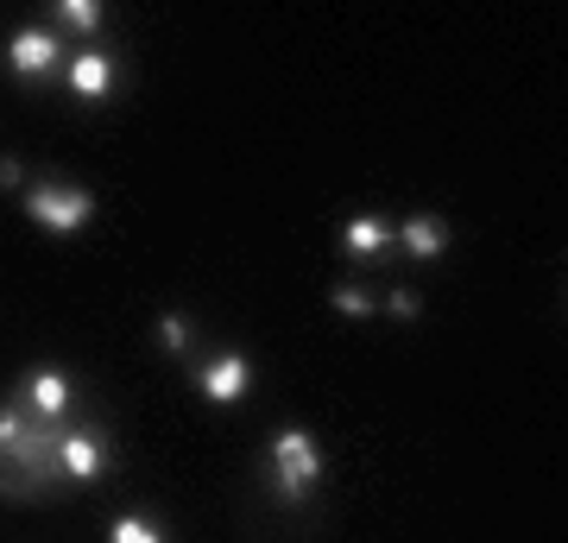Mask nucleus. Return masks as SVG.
<instances>
[{
  "mask_svg": "<svg viewBox=\"0 0 568 543\" xmlns=\"http://www.w3.org/2000/svg\"><path fill=\"white\" fill-rule=\"evenodd\" d=\"M323 481V443L297 430V423H284L278 436H272V486H278V500H310Z\"/></svg>",
  "mask_w": 568,
  "mask_h": 543,
  "instance_id": "obj_1",
  "label": "nucleus"
},
{
  "mask_svg": "<svg viewBox=\"0 0 568 543\" xmlns=\"http://www.w3.org/2000/svg\"><path fill=\"white\" fill-rule=\"evenodd\" d=\"M26 215L44 228V234H77L89 215H95V197L82 190V183H32L26 190Z\"/></svg>",
  "mask_w": 568,
  "mask_h": 543,
  "instance_id": "obj_2",
  "label": "nucleus"
},
{
  "mask_svg": "<svg viewBox=\"0 0 568 543\" xmlns=\"http://www.w3.org/2000/svg\"><path fill=\"white\" fill-rule=\"evenodd\" d=\"M7 63H13V77L44 82L63 63V32L58 26H20V32L7 39Z\"/></svg>",
  "mask_w": 568,
  "mask_h": 543,
  "instance_id": "obj_3",
  "label": "nucleus"
},
{
  "mask_svg": "<svg viewBox=\"0 0 568 543\" xmlns=\"http://www.w3.org/2000/svg\"><path fill=\"white\" fill-rule=\"evenodd\" d=\"M196 392H203L209 404H241L246 392H253V361L246 354H234V348H222V354H209V361H196Z\"/></svg>",
  "mask_w": 568,
  "mask_h": 543,
  "instance_id": "obj_4",
  "label": "nucleus"
},
{
  "mask_svg": "<svg viewBox=\"0 0 568 543\" xmlns=\"http://www.w3.org/2000/svg\"><path fill=\"white\" fill-rule=\"evenodd\" d=\"M58 467H63V481H102V467H108V436L95 430V423H77V430H63V436H58Z\"/></svg>",
  "mask_w": 568,
  "mask_h": 543,
  "instance_id": "obj_5",
  "label": "nucleus"
},
{
  "mask_svg": "<svg viewBox=\"0 0 568 543\" xmlns=\"http://www.w3.org/2000/svg\"><path fill=\"white\" fill-rule=\"evenodd\" d=\"M70 392H77V385H70L63 366H32V373H26V411L39 423H58L63 411H70Z\"/></svg>",
  "mask_w": 568,
  "mask_h": 543,
  "instance_id": "obj_6",
  "label": "nucleus"
},
{
  "mask_svg": "<svg viewBox=\"0 0 568 543\" xmlns=\"http://www.w3.org/2000/svg\"><path fill=\"white\" fill-rule=\"evenodd\" d=\"M114 82H121V63L108 58V51H77L70 58V95L77 101H108Z\"/></svg>",
  "mask_w": 568,
  "mask_h": 543,
  "instance_id": "obj_7",
  "label": "nucleus"
},
{
  "mask_svg": "<svg viewBox=\"0 0 568 543\" xmlns=\"http://www.w3.org/2000/svg\"><path fill=\"white\" fill-rule=\"evenodd\" d=\"M392 247H405L410 260H443L448 253V222L443 215H410L405 228H392Z\"/></svg>",
  "mask_w": 568,
  "mask_h": 543,
  "instance_id": "obj_8",
  "label": "nucleus"
},
{
  "mask_svg": "<svg viewBox=\"0 0 568 543\" xmlns=\"http://www.w3.org/2000/svg\"><path fill=\"white\" fill-rule=\"evenodd\" d=\"M342 247L354 253V260H379V253H392V222H379V215H354V222L342 228Z\"/></svg>",
  "mask_w": 568,
  "mask_h": 543,
  "instance_id": "obj_9",
  "label": "nucleus"
},
{
  "mask_svg": "<svg viewBox=\"0 0 568 543\" xmlns=\"http://www.w3.org/2000/svg\"><path fill=\"white\" fill-rule=\"evenodd\" d=\"M51 20L70 26V32H82V39H95V32H102V7H95V0H58Z\"/></svg>",
  "mask_w": 568,
  "mask_h": 543,
  "instance_id": "obj_10",
  "label": "nucleus"
},
{
  "mask_svg": "<svg viewBox=\"0 0 568 543\" xmlns=\"http://www.w3.org/2000/svg\"><path fill=\"white\" fill-rule=\"evenodd\" d=\"M328 303H335L342 316H354V322L379 310V298H373V291H361V284H335V291H328Z\"/></svg>",
  "mask_w": 568,
  "mask_h": 543,
  "instance_id": "obj_11",
  "label": "nucleus"
},
{
  "mask_svg": "<svg viewBox=\"0 0 568 543\" xmlns=\"http://www.w3.org/2000/svg\"><path fill=\"white\" fill-rule=\"evenodd\" d=\"M108 543H164V531L152 519H133V512H126V519L108 524Z\"/></svg>",
  "mask_w": 568,
  "mask_h": 543,
  "instance_id": "obj_12",
  "label": "nucleus"
},
{
  "mask_svg": "<svg viewBox=\"0 0 568 543\" xmlns=\"http://www.w3.org/2000/svg\"><path fill=\"white\" fill-rule=\"evenodd\" d=\"M26 430H32V411H26V404H0V455L20 443Z\"/></svg>",
  "mask_w": 568,
  "mask_h": 543,
  "instance_id": "obj_13",
  "label": "nucleus"
},
{
  "mask_svg": "<svg viewBox=\"0 0 568 543\" xmlns=\"http://www.w3.org/2000/svg\"><path fill=\"white\" fill-rule=\"evenodd\" d=\"M159 348L164 354H183V348H190V316H178V310L159 316Z\"/></svg>",
  "mask_w": 568,
  "mask_h": 543,
  "instance_id": "obj_14",
  "label": "nucleus"
},
{
  "mask_svg": "<svg viewBox=\"0 0 568 543\" xmlns=\"http://www.w3.org/2000/svg\"><path fill=\"white\" fill-rule=\"evenodd\" d=\"M379 310H392V316H398V322H410V316H417V310H424V298H417L410 284H398V291H386V298H379Z\"/></svg>",
  "mask_w": 568,
  "mask_h": 543,
  "instance_id": "obj_15",
  "label": "nucleus"
},
{
  "mask_svg": "<svg viewBox=\"0 0 568 543\" xmlns=\"http://www.w3.org/2000/svg\"><path fill=\"white\" fill-rule=\"evenodd\" d=\"M0 190H26V164L20 159H0Z\"/></svg>",
  "mask_w": 568,
  "mask_h": 543,
  "instance_id": "obj_16",
  "label": "nucleus"
}]
</instances>
